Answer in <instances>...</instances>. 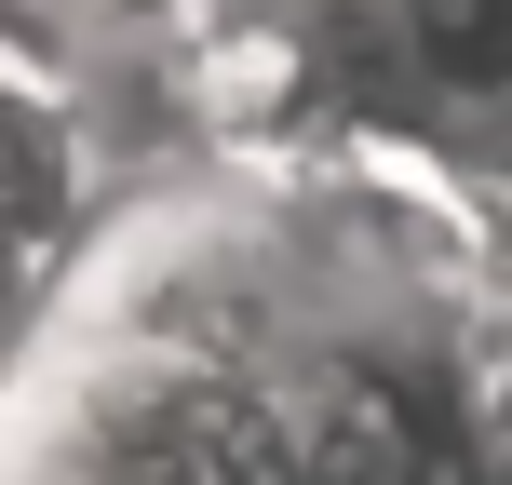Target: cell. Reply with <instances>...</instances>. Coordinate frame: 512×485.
Returning a JSON list of instances; mask_svg holds the SVG:
<instances>
[{
    "label": "cell",
    "mask_w": 512,
    "mask_h": 485,
    "mask_svg": "<svg viewBox=\"0 0 512 485\" xmlns=\"http://www.w3.org/2000/svg\"><path fill=\"white\" fill-rule=\"evenodd\" d=\"M14 14L68 27V41H122V27H162V14H189V0H14Z\"/></svg>",
    "instance_id": "6da1fadb"
}]
</instances>
